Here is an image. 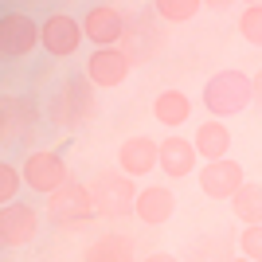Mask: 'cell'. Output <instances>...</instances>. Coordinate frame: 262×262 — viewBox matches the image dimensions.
Returning a JSON list of instances; mask_svg holds the SVG:
<instances>
[{
	"instance_id": "6da1fadb",
	"label": "cell",
	"mask_w": 262,
	"mask_h": 262,
	"mask_svg": "<svg viewBox=\"0 0 262 262\" xmlns=\"http://www.w3.org/2000/svg\"><path fill=\"white\" fill-rule=\"evenodd\" d=\"M94 82L86 75H63L59 86L47 94V121L63 133H75L78 125H86L94 114H98V102H94Z\"/></svg>"
},
{
	"instance_id": "7a4b0ae2",
	"label": "cell",
	"mask_w": 262,
	"mask_h": 262,
	"mask_svg": "<svg viewBox=\"0 0 262 262\" xmlns=\"http://www.w3.org/2000/svg\"><path fill=\"white\" fill-rule=\"evenodd\" d=\"M247 106H254V90H251V75H243L239 67H227L204 82V110L215 121L235 118Z\"/></svg>"
},
{
	"instance_id": "3957f363",
	"label": "cell",
	"mask_w": 262,
	"mask_h": 262,
	"mask_svg": "<svg viewBox=\"0 0 262 262\" xmlns=\"http://www.w3.org/2000/svg\"><path fill=\"white\" fill-rule=\"evenodd\" d=\"M121 55L129 59L133 67H145L153 63L157 51L164 47V24L157 12H133L125 20V32H121Z\"/></svg>"
},
{
	"instance_id": "277c9868",
	"label": "cell",
	"mask_w": 262,
	"mask_h": 262,
	"mask_svg": "<svg viewBox=\"0 0 262 262\" xmlns=\"http://www.w3.org/2000/svg\"><path fill=\"white\" fill-rule=\"evenodd\" d=\"M94 215H98V208L90 200V188L78 184V180H67L55 196H47V223L59 231H78Z\"/></svg>"
},
{
	"instance_id": "5b68a950",
	"label": "cell",
	"mask_w": 262,
	"mask_h": 262,
	"mask_svg": "<svg viewBox=\"0 0 262 262\" xmlns=\"http://www.w3.org/2000/svg\"><path fill=\"white\" fill-rule=\"evenodd\" d=\"M90 200H94V208H98L102 219H125L137 211V184H133L125 172H98L90 180Z\"/></svg>"
},
{
	"instance_id": "8992f818",
	"label": "cell",
	"mask_w": 262,
	"mask_h": 262,
	"mask_svg": "<svg viewBox=\"0 0 262 262\" xmlns=\"http://www.w3.org/2000/svg\"><path fill=\"white\" fill-rule=\"evenodd\" d=\"M20 172H24V188H32L35 196H55L71 180V168H67L63 153H55V149H32L24 157Z\"/></svg>"
},
{
	"instance_id": "52a82bcc",
	"label": "cell",
	"mask_w": 262,
	"mask_h": 262,
	"mask_svg": "<svg viewBox=\"0 0 262 262\" xmlns=\"http://www.w3.org/2000/svg\"><path fill=\"white\" fill-rule=\"evenodd\" d=\"M82 39H86V32H82L78 16H71V12H63V8L47 12L43 35H39V47H43L51 59H71V55H78Z\"/></svg>"
},
{
	"instance_id": "ba28073f",
	"label": "cell",
	"mask_w": 262,
	"mask_h": 262,
	"mask_svg": "<svg viewBox=\"0 0 262 262\" xmlns=\"http://www.w3.org/2000/svg\"><path fill=\"white\" fill-rule=\"evenodd\" d=\"M39 35H43V24H35L28 12H4V20H0V51H4V59H28L39 47Z\"/></svg>"
},
{
	"instance_id": "9c48e42d",
	"label": "cell",
	"mask_w": 262,
	"mask_h": 262,
	"mask_svg": "<svg viewBox=\"0 0 262 262\" xmlns=\"http://www.w3.org/2000/svg\"><path fill=\"white\" fill-rule=\"evenodd\" d=\"M125 20L129 12L121 4H90L82 12V32L94 47H118L121 43V32H125Z\"/></svg>"
},
{
	"instance_id": "30bf717a",
	"label": "cell",
	"mask_w": 262,
	"mask_h": 262,
	"mask_svg": "<svg viewBox=\"0 0 262 262\" xmlns=\"http://www.w3.org/2000/svg\"><path fill=\"white\" fill-rule=\"evenodd\" d=\"M196 180L208 200H235V192L247 184V172H243V164L235 157H223V161H208L196 172Z\"/></svg>"
},
{
	"instance_id": "8fae6325",
	"label": "cell",
	"mask_w": 262,
	"mask_h": 262,
	"mask_svg": "<svg viewBox=\"0 0 262 262\" xmlns=\"http://www.w3.org/2000/svg\"><path fill=\"white\" fill-rule=\"evenodd\" d=\"M129 71H133V63L121 55V47H94V51L86 55V67H82V75L98 90L121 86V82L129 78Z\"/></svg>"
},
{
	"instance_id": "7c38bea8",
	"label": "cell",
	"mask_w": 262,
	"mask_h": 262,
	"mask_svg": "<svg viewBox=\"0 0 262 262\" xmlns=\"http://www.w3.org/2000/svg\"><path fill=\"white\" fill-rule=\"evenodd\" d=\"M35 125H39V110H35L32 98H20V94L0 98V145L24 141Z\"/></svg>"
},
{
	"instance_id": "4fadbf2b",
	"label": "cell",
	"mask_w": 262,
	"mask_h": 262,
	"mask_svg": "<svg viewBox=\"0 0 262 262\" xmlns=\"http://www.w3.org/2000/svg\"><path fill=\"white\" fill-rule=\"evenodd\" d=\"M157 168H161V141L145 137V133L121 141V149H118V172H125L129 180H141V176L157 172Z\"/></svg>"
},
{
	"instance_id": "5bb4252c",
	"label": "cell",
	"mask_w": 262,
	"mask_h": 262,
	"mask_svg": "<svg viewBox=\"0 0 262 262\" xmlns=\"http://www.w3.org/2000/svg\"><path fill=\"white\" fill-rule=\"evenodd\" d=\"M39 235V211L32 204H4L0 208V243L16 251V247H28V243Z\"/></svg>"
},
{
	"instance_id": "9a60e30c",
	"label": "cell",
	"mask_w": 262,
	"mask_h": 262,
	"mask_svg": "<svg viewBox=\"0 0 262 262\" xmlns=\"http://www.w3.org/2000/svg\"><path fill=\"white\" fill-rule=\"evenodd\" d=\"M196 164H200V153H196V145H192V137L168 133L161 141V168L157 172H164L168 180H184V176L196 172Z\"/></svg>"
},
{
	"instance_id": "2e32d148",
	"label": "cell",
	"mask_w": 262,
	"mask_h": 262,
	"mask_svg": "<svg viewBox=\"0 0 262 262\" xmlns=\"http://www.w3.org/2000/svg\"><path fill=\"white\" fill-rule=\"evenodd\" d=\"M133 215L141 219L145 227H164L168 219L176 215V196H172V188H164V184H149L137 192V211Z\"/></svg>"
},
{
	"instance_id": "e0dca14e",
	"label": "cell",
	"mask_w": 262,
	"mask_h": 262,
	"mask_svg": "<svg viewBox=\"0 0 262 262\" xmlns=\"http://www.w3.org/2000/svg\"><path fill=\"white\" fill-rule=\"evenodd\" d=\"M184 262H235V235L227 231H208L184 247Z\"/></svg>"
},
{
	"instance_id": "ac0fdd59",
	"label": "cell",
	"mask_w": 262,
	"mask_h": 262,
	"mask_svg": "<svg viewBox=\"0 0 262 262\" xmlns=\"http://www.w3.org/2000/svg\"><path fill=\"white\" fill-rule=\"evenodd\" d=\"M192 145H196V153L204 157V164L208 161H223V157L231 153V129H227V121H200L196 133H192Z\"/></svg>"
},
{
	"instance_id": "d6986e66",
	"label": "cell",
	"mask_w": 262,
	"mask_h": 262,
	"mask_svg": "<svg viewBox=\"0 0 262 262\" xmlns=\"http://www.w3.org/2000/svg\"><path fill=\"white\" fill-rule=\"evenodd\" d=\"M153 118L161 121L164 129H180L188 118H192V98H188L184 90H161L153 98Z\"/></svg>"
},
{
	"instance_id": "ffe728a7",
	"label": "cell",
	"mask_w": 262,
	"mask_h": 262,
	"mask_svg": "<svg viewBox=\"0 0 262 262\" xmlns=\"http://www.w3.org/2000/svg\"><path fill=\"white\" fill-rule=\"evenodd\" d=\"M82 262H137V247L129 235H102L86 247Z\"/></svg>"
},
{
	"instance_id": "44dd1931",
	"label": "cell",
	"mask_w": 262,
	"mask_h": 262,
	"mask_svg": "<svg viewBox=\"0 0 262 262\" xmlns=\"http://www.w3.org/2000/svg\"><path fill=\"white\" fill-rule=\"evenodd\" d=\"M231 211L243 227H258L262 223V180H247L231 200Z\"/></svg>"
},
{
	"instance_id": "7402d4cb",
	"label": "cell",
	"mask_w": 262,
	"mask_h": 262,
	"mask_svg": "<svg viewBox=\"0 0 262 262\" xmlns=\"http://www.w3.org/2000/svg\"><path fill=\"white\" fill-rule=\"evenodd\" d=\"M153 12L161 16V24H188L192 16H200V0H157Z\"/></svg>"
},
{
	"instance_id": "603a6c76",
	"label": "cell",
	"mask_w": 262,
	"mask_h": 262,
	"mask_svg": "<svg viewBox=\"0 0 262 262\" xmlns=\"http://www.w3.org/2000/svg\"><path fill=\"white\" fill-rule=\"evenodd\" d=\"M239 35L251 47H262V4H247L239 12Z\"/></svg>"
},
{
	"instance_id": "cb8c5ba5",
	"label": "cell",
	"mask_w": 262,
	"mask_h": 262,
	"mask_svg": "<svg viewBox=\"0 0 262 262\" xmlns=\"http://www.w3.org/2000/svg\"><path fill=\"white\" fill-rule=\"evenodd\" d=\"M20 188H24V172H16L12 161H0V204H16Z\"/></svg>"
},
{
	"instance_id": "d4e9b609",
	"label": "cell",
	"mask_w": 262,
	"mask_h": 262,
	"mask_svg": "<svg viewBox=\"0 0 262 262\" xmlns=\"http://www.w3.org/2000/svg\"><path fill=\"white\" fill-rule=\"evenodd\" d=\"M239 254L251 262H262V223L258 227H243L239 231Z\"/></svg>"
},
{
	"instance_id": "484cf974",
	"label": "cell",
	"mask_w": 262,
	"mask_h": 262,
	"mask_svg": "<svg viewBox=\"0 0 262 262\" xmlns=\"http://www.w3.org/2000/svg\"><path fill=\"white\" fill-rule=\"evenodd\" d=\"M141 262H184L180 254H168V251H153L149 258H141Z\"/></svg>"
},
{
	"instance_id": "4316f807",
	"label": "cell",
	"mask_w": 262,
	"mask_h": 262,
	"mask_svg": "<svg viewBox=\"0 0 262 262\" xmlns=\"http://www.w3.org/2000/svg\"><path fill=\"white\" fill-rule=\"evenodd\" d=\"M251 90H254V106L262 110V71H258V75H251Z\"/></svg>"
},
{
	"instance_id": "83f0119b",
	"label": "cell",
	"mask_w": 262,
	"mask_h": 262,
	"mask_svg": "<svg viewBox=\"0 0 262 262\" xmlns=\"http://www.w3.org/2000/svg\"><path fill=\"white\" fill-rule=\"evenodd\" d=\"M235 262H251V258H243V254H235Z\"/></svg>"
}]
</instances>
